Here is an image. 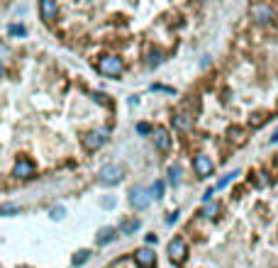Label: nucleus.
I'll return each mask as SVG.
<instances>
[{
  "mask_svg": "<svg viewBox=\"0 0 278 268\" xmlns=\"http://www.w3.org/2000/svg\"><path fill=\"white\" fill-rule=\"evenodd\" d=\"M122 178H125V168L117 166V163H108V166H103L100 173H98V181H100L103 186H117Z\"/></svg>",
  "mask_w": 278,
  "mask_h": 268,
  "instance_id": "obj_1",
  "label": "nucleus"
},
{
  "mask_svg": "<svg viewBox=\"0 0 278 268\" xmlns=\"http://www.w3.org/2000/svg\"><path fill=\"white\" fill-rule=\"evenodd\" d=\"M100 73H105V76H110V78H117V76H122V59L120 56H103L100 59Z\"/></svg>",
  "mask_w": 278,
  "mask_h": 268,
  "instance_id": "obj_2",
  "label": "nucleus"
},
{
  "mask_svg": "<svg viewBox=\"0 0 278 268\" xmlns=\"http://www.w3.org/2000/svg\"><path fill=\"white\" fill-rule=\"evenodd\" d=\"M130 205H132L135 210H146V207L151 205V195H149V190L141 188V186H135V188L130 190Z\"/></svg>",
  "mask_w": 278,
  "mask_h": 268,
  "instance_id": "obj_3",
  "label": "nucleus"
},
{
  "mask_svg": "<svg viewBox=\"0 0 278 268\" xmlns=\"http://www.w3.org/2000/svg\"><path fill=\"white\" fill-rule=\"evenodd\" d=\"M249 12H251V17H254L256 22H261V25H269V22L274 20V7L266 5V2H254V5L249 7Z\"/></svg>",
  "mask_w": 278,
  "mask_h": 268,
  "instance_id": "obj_4",
  "label": "nucleus"
},
{
  "mask_svg": "<svg viewBox=\"0 0 278 268\" xmlns=\"http://www.w3.org/2000/svg\"><path fill=\"white\" fill-rule=\"evenodd\" d=\"M186 254H188V246H186V241H183L181 237H176V239L168 241V259H171L173 264L186 261Z\"/></svg>",
  "mask_w": 278,
  "mask_h": 268,
  "instance_id": "obj_5",
  "label": "nucleus"
},
{
  "mask_svg": "<svg viewBox=\"0 0 278 268\" xmlns=\"http://www.w3.org/2000/svg\"><path fill=\"white\" fill-rule=\"evenodd\" d=\"M105 141H108V130H93V132H88L83 136V144H85V149H90V151L100 149Z\"/></svg>",
  "mask_w": 278,
  "mask_h": 268,
  "instance_id": "obj_6",
  "label": "nucleus"
},
{
  "mask_svg": "<svg viewBox=\"0 0 278 268\" xmlns=\"http://www.w3.org/2000/svg\"><path fill=\"white\" fill-rule=\"evenodd\" d=\"M193 168H195V173H198L200 178H208L210 173H212V168H215V163L210 161V156L200 154V156H195V161H193Z\"/></svg>",
  "mask_w": 278,
  "mask_h": 268,
  "instance_id": "obj_7",
  "label": "nucleus"
},
{
  "mask_svg": "<svg viewBox=\"0 0 278 268\" xmlns=\"http://www.w3.org/2000/svg\"><path fill=\"white\" fill-rule=\"evenodd\" d=\"M135 261L139 268H154L156 266V254L151 249H137L135 251Z\"/></svg>",
  "mask_w": 278,
  "mask_h": 268,
  "instance_id": "obj_8",
  "label": "nucleus"
},
{
  "mask_svg": "<svg viewBox=\"0 0 278 268\" xmlns=\"http://www.w3.org/2000/svg\"><path fill=\"white\" fill-rule=\"evenodd\" d=\"M12 173H15V178H32L34 176V163L29 159H17Z\"/></svg>",
  "mask_w": 278,
  "mask_h": 268,
  "instance_id": "obj_9",
  "label": "nucleus"
},
{
  "mask_svg": "<svg viewBox=\"0 0 278 268\" xmlns=\"http://www.w3.org/2000/svg\"><path fill=\"white\" fill-rule=\"evenodd\" d=\"M154 144H156V149L159 151H168L171 149V136L166 130H156L154 132Z\"/></svg>",
  "mask_w": 278,
  "mask_h": 268,
  "instance_id": "obj_10",
  "label": "nucleus"
},
{
  "mask_svg": "<svg viewBox=\"0 0 278 268\" xmlns=\"http://www.w3.org/2000/svg\"><path fill=\"white\" fill-rule=\"evenodd\" d=\"M39 10H42V17H44V20H54L56 12H59L56 2H52V0H42V2H39Z\"/></svg>",
  "mask_w": 278,
  "mask_h": 268,
  "instance_id": "obj_11",
  "label": "nucleus"
},
{
  "mask_svg": "<svg viewBox=\"0 0 278 268\" xmlns=\"http://www.w3.org/2000/svg\"><path fill=\"white\" fill-rule=\"evenodd\" d=\"M173 127L181 130V132H191V130H193V120H191L188 115H176V117H173Z\"/></svg>",
  "mask_w": 278,
  "mask_h": 268,
  "instance_id": "obj_12",
  "label": "nucleus"
},
{
  "mask_svg": "<svg viewBox=\"0 0 278 268\" xmlns=\"http://www.w3.org/2000/svg\"><path fill=\"white\" fill-rule=\"evenodd\" d=\"M166 176H168V186H178L181 183V176H183V171H181V166L178 163H173V166H168V171H166Z\"/></svg>",
  "mask_w": 278,
  "mask_h": 268,
  "instance_id": "obj_13",
  "label": "nucleus"
},
{
  "mask_svg": "<svg viewBox=\"0 0 278 268\" xmlns=\"http://www.w3.org/2000/svg\"><path fill=\"white\" fill-rule=\"evenodd\" d=\"M115 237H117V232L112 227H103L98 232V244H110V241H115Z\"/></svg>",
  "mask_w": 278,
  "mask_h": 268,
  "instance_id": "obj_14",
  "label": "nucleus"
},
{
  "mask_svg": "<svg viewBox=\"0 0 278 268\" xmlns=\"http://www.w3.org/2000/svg\"><path fill=\"white\" fill-rule=\"evenodd\" d=\"M137 229H139V219H122V224H120L122 234H135Z\"/></svg>",
  "mask_w": 278,
  "mask_h": 268,
  "instance_id": "obj_15",
  "label": "nucleus"
},
{
  "mask_svg": "<svg viewBox=\"0 0 278 268\" xmlns=\"http://www.w3.org/2000/svg\"><path fill=\"white\" fill-rule=\"evenodd\" d=\"M217 212H220V205H217V202H205V205H203V214H205V217H208V219H215V217H217Z\"/></svg>",
  "mask_w": 278,
  "mask_h": 268,
  "instance_id": "obj_16",
  "label": "nucleus"
},
{
  "mask_svg": "<svg viewBox=\"0 0 278 268\" xmlns=\"http://www.w3.org/2000/svg\"><path fill=\"white\" fill-rule=\"evenodd\" d=\"M149 195H151L154 200H159V198H164V181H156V183L151 186V190H149Z\"/></svg>",
  "mask_w": 278,
  "mask_h": 268,
  "instance_id": "obj_17",
  "label": "nucleus"
},
{
  "mask_svg": "<svg viewBox=\"0 0 278 268\" xmlns=\"http://www.w3.org/2000/svg\"><path fill=\"white\" fill-rule=\"evenodd\" d=\"M88 259H90V251L81 249V251H76V256H73V266H83Z\"/></svg>",
  "mask_w": 278,
  "mask_h": 268,
  "instance_id": "obj_18",
  "label": "nucleus"
},
{
  "mask_svg": "<svg viewBox=\"0 0 278 268\" xmlns=\"http://www.w3.org/2000/svg\"><path fill=\"white\" fill-rule=\"evenodd\" d=\"M237 176H239V171H232V173H227V176H224V178H222V181L215 186V188H217V190H222V188H224V186H229V183H232Z\"/></svg>",
  "mask_w": 278,
  "mask_h": 268,
  "instance_id": "obj_19",
  "label": "nucleus"
},
{
  "mask_svg": "<svg viewBox=\"0 0 278 268\" xmlns=\"http://www.w3.org/2000/svg\"><path fill=\"white\" fill-rule=\"evenodd\" d=\"M20 207L17 205H0V214H17Z\"/></svg>",
  "mask_w": 278,
  "mask_h": 268,
  "instance_id": "obj_20",
  "label": "nucleus"
},
{
  "mask_svg": "<svg viewBox=\"0 0 278 268\" xmlns=\"http://www.w3.org/2000/svg\"><path fill=\"white\" fill-rule=\"evenodd\" d=\"M146 64H149L151 68L159 66V64H161V54H159V52H151V54H149V61H146Z\"/></svg>",
  "mask_w": 278,
  "mask_h": 268,
  "instance_id": "obj_21",
  "label": "nucleus"
},
{
  "mask_svg": "<svg viewBox=\"0 0 278 268\" xmlns=\"http://www.w3.org/2000/svg\"><path fill=\"white\" fill-rule=\"evenodd\" d=\"M137 132L139 134H151V125H146V122H139V125H137Z\"/></svg>",
  "mask_w": 278,
  "mask_h": 268,
  "instance_id": "obj_22",
  "label": "nucleus"
},
{
  "mask_svg": "<svg viewBox=\"0 0 278 268\" xmlns=\"http://www.w3.org/2000/svg\"><path fill=\"white\" fill-rule=\"evenodd\" d=\"M64 212H66L64 207H54V210H52V219H61V217H64Z\"/></svg>",
  "mask_w": 278,
  "mask_h": 268,
  "instance_id": "obj_23",
  "label": "nucleus"
},
{
  "mask_svg": "<svg viewBox=\"0 0 278 268\" xmlns=\"http://www.w3.org/2000/svg\"><path fill=\"white\" fill-rule=\"evenodd\" d=\"M10 34H25V27H15V25H12V27H10Z\"/></svg>",
  "mask_w": 278,
  "mask_h": 268,
  "instance_id": "obj_24",
  "label": "nucleus"
},
{
  "mask_svg": "<svg viewBox=\"0 0 278 268\" xmlns=\"http://www.w3.org/2000/svg\"><path fill=\"white\" fill-rule=\"evenodd\" d=\"M95 100H98V103H108V95H103V93H95Z\"/></svg>",
  "mask_w": 278,
  "mask_h": 268,
  "instance_id": "obj_25",
  "label": "nucleus"
},
{
  "mask_svg": "<svg viewBox=\"0 0 278 268\" xmlns=\"http://www.w3.org/2000/svg\"><path fill=\"white\" fill-rule=\"evenodd\" d=\"M229 134H232V139H234V141H239V139H242V136H239V132H237V130H229Z\"/></svg>",
  "mask_w": 278,
  "mask_h": 268,
  "instance_id": "obj_26",
  "label": "nucleus"
},
{
  "mask_svg": "<svg viewBox=\"0 0 278 268\" xmlns=\"http://www.w3.org/2000/svg\"><path fill=\"white\" fill-rule=\"evenodd\" d=\"M176 217H178V212H171V214H168V224H173V222H176Z\"/></svg>",
  "mask_w": 278,
  "mask_h": 268,
  "instance_id": "obj_27",
  "label": "nucleus"
},
{
  "mask_svg": "<svg viewBox=\"0 0 278 268\" xmlns=\"http://www.w3.org/2000/svg\"><path fill=\"white\" fill-rule=\"evenodd\" d=\"M276 141H278V130L274 132V136H271V144H276Z\"/></svg>",
  "mask_w": 278,
  "mask_h": 268,
  "instance_id": "obj_28",
  "label": "nucleus"
},
{
  "mask_svg": "<svg viewBox=\"0 0 278 268\" xmlns=\"http://www.w3.org/2000/svg\"><path fill=\"white\" fill-rule=\"evenodd\" d=\"M0 78H2V61H0Z\"/></svg>",
  "mask_w": 278,
  "mask_h": 268,
  "instance_id": "obj_29",
  "label": "nucleus"
},
{
  "mask_svg": "<svg viewBox=\"0 0 278 268\" xmlns=\"http://www.w3.org/2000/svg\"><path fill=\"white\" fill-rule=\"evenodd\" d=\"M22 268H27V266H22Z\"/></svg>",
  "mask_w": 278,
  "mask_h": 268,
  "instance_id": "obj_30",
  "label": "nucleus"
}]
</instances>
